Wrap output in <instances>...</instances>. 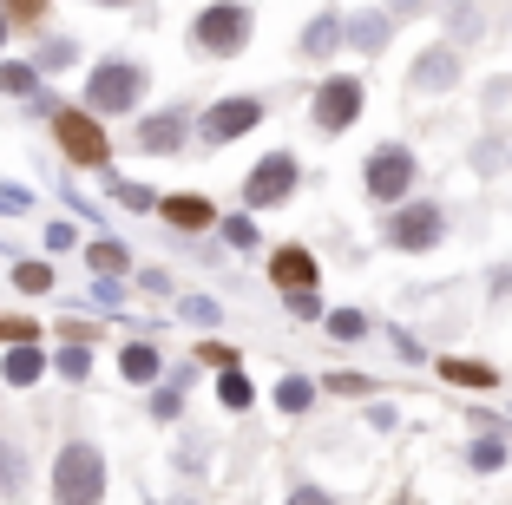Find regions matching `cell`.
Masks as SVG:
<instances>
[{
  "instance_id": "obj_1",
  "label": "cell",
  "mask_w": 512,
  "mask_h": 505,
  "mask_svg": "<svg viewBox=\"0 0 512 505\" xmlns=\"http://www.w3.org/2000/svg\"><path fill=\"white\" fill-rule=\"evenodd\" d=\"M106 499V453L92 440H66L53 453V505H99Z\"/></svg>"
},
{
  "instance_id": "obj_2",
  "label": "cell",
  "mask_w": 512,
  "mask_h": 505,
  "mask_svg": "<svg viewBox=\"0 0 512 505\" xmlns=\"http://www.w3.org/2000/svg\"><path fill=\"white\" fill-rule=\"evenodd\" d=\"M53 145H60L66 164H79V171H106V158H112L106 125L92 119L86 105H60V112H53Z\"/></svg>"
},
{
  "instance_id": "obj_3",
  "label": "cell",
  "mask_w": 512,
  "mask_h": 505,
  "mask_svg": "<svg viewBox=\"0 0 512 505\" xmlns=\"http://www.w3.org/2000/svg\"><path fill=\"white\" fill-rule=\"evenodd\" d=\"M145 99V66L132 60H99L86 79V112L92 119H112V112H132Z\"/></svg>"
},
{
  "instance_id": "obj_4",
  "label": "cell",
  "mask_w": 512,
  "mask_h": 505,
  "mask_svg": "<svg viewBox=\"0 0 512 505\" xmlns=\"http://www.w3.org/2000/svg\"><path fill=\"white\" fill-rule=\"evenodd\" d=\"M191 40L204 46V53H217V60L243 53V46H250V7H237V0L204 7V14H197V27H191Z\"/></svg>"
},
{
  "instance_id": "obj_5",
  "label": "cell",
  "mask_w": 512,
  "mask_h": 505,
  "mask_svg": "<svg viewBox=\"0 0 512 505\" xmlns=\"http://www.w3.org/2000/svg\"><path fill=\"white\" fill-rule=\"evenodd\" d=\"M296 178H302L296 158H289V151H270V158L250 171V184H243V204H250V210H276V204H289Z\"/></svg>"
},
{
  "instance_id": "obj_6",
  "label": "cell",
  "mask_w": 512,
  "mask_h": 505,
  "mask_svg": "<svg viewBox=\"0 0 512 505\" xmlns=\"http://www.w3.org/2000/svg\"><path fill=\"white\" fill-rule=\"evenodd\" d=\"M407 184H414V151L381 145L375 158H368V197H375V204H401Z\"/></svg>"
},
{
  "instance_id": "obj_7",
  "label": "cell",
  "mask_w": 512,
  "mask_h": 505,
  "mask_svg": "<svg viewBox=\"0 0 512 505\" xmlns=\"http://www.w3.org/2000/svg\"><path fill=\"white\" fill-rule=\"evenodd\" d=\"M440 230H447V217H440V204H401L388 223V243L394 250H434Z\"/></svg>"
},
{
  "instance_id": "obj_8",
  "label": "cell",
  "mask_w": 512,
  "mask_h": 505,
  "mask_svg": "<svg viewBox=\"0 0 512 505\" xmlns=\"http://www.w3.org/2000/svg\"><path fill=\"white\" fill-rule=\"evenodd\" d=\"M355 119H362V79H322L316 125H322V132H348Z\"/></svg>"
},
{
  "instance_id": "obj_9",
  "label": "cell",
  "mask_w": 512,
  "mask_h": 505,
  "mask_svg": "<svg viewBox=\"0 0 512 505\" xmlns=\"http://www.w3.org/2000/svg\"><path fill=\"white\" fill-rule=\"evenodd\" d=\"M256 119H263V105H256V99H217L197 132H204V145H230V138H243Z\"/></svg>"
},
{
  "instance_id": "obj_10",
  "label": "cell",
  "mask_w": 512,
  "mask_h": 505,
  "mask_svg": "<svg viewBox=\"0 0 512 505\" xmlns=\"http://www.w3.org/2000/svg\"><path fill=\"white\" fill-rule=\"evenodd\" d=\"M184 112H151V119H138V151H151V158H171V151H184Z\"/></svg>"
},
{
  "instance_id": "obj_11",
  "label": "cell",
  "mask_w": 512,
  "mask_h": 505,
  "mask_svg": "<svg viewBox=\"0 0 512 505\" xmlns=\"http://www.w3.org/2000/svg\"><path fill=\"white\" fill-rule=\"evenodd\" d=\"M453 79H460V53L453 46H427L414 60V92H447Z\"/></svg>"
},
{
  "instance_id": "obj_12",
  "label": "cell",
  "mask_w": 512,
  "mask_h": 505,
  "mask_svg": "<svg viewBox=\"0 0 512 505\" xmlns=\"http://www.w3.org/2000/svg\"><path fill=\"white\" fill-rule=\"evenodd\" d=\"M158 217L171 223V230H211V197H197V191H178V197H158Z\"/></svg>"
},
{
  "instance_id": "obj_13",
  "label": "cell",
  "mask_w": 512,
  "mask_h": 505,
  "mask_svg": "<svg viewBox=\"0 0 512 505\" xmlns=\"http://www.w3.org/2000/svg\"><path fill=\"white\" fill-rule=\"evenodd\" d=\"M46 374V355H40V342H14L7 355H0V381L7 387H33Z\"/></svg>"
},
{
  "instance_id": "obj_14",
  "label": "cell",
  "mask_w": 512,
  "mask_h": 505,
  "mask_svg": "<svg viewBox=\"0 0 512 505\" xmlns=\"http://www.w3.org/2000/svg\"><path fill=\"white\" fill-rule=\"evenodd\" d=\"M119 374H125L132 387H158V374H165V355H158L151 342H125V348H119Z\"/></svg>"
},
{
  "instance_id": "obj_15",
  "label": "cell",
  "mask_w": 512,
  "mask_h": 505,
  "mask_svg": "<svg viewBox=\"0 0 512 505\" xmlns=\"http://www.w3.org/2000/svg\"><path fill=\"white\" fill-rule=\"evenodd\" d=\"M270 276H276V289H316V263H309V250H276Z\"/></svg>"
},
{
  "instance_id": "obj_16",
  "label": "cell",
  "mask_w": 512,
  "mask_h": 505,
  "mask_svg": "<svg viewBox=\"0 0 512 505\" xmlns=\"http://www.w3.org/2000/svg\"><path fill=\"white\" fill-rule=\"evenodd\" d=\"M342 40L362 46V53H381V46H388V14H348L342 20Z\"/></svg>"
},
{
  "instance_id": "obj_17",
  "label": "cell",
  "mask_w": 512,
  "mask_h": 505,
  "mask_svg": "<svg viewBox=\"0 0 512 505\" xmlns=\"http://www.w3.org/2000/svg\"><path fill=\"white\" fill-rule=\"evenodd\" d=\"M335 46H342V14H316L302 27V53H309V60H329Z\"/></svg>"
},
{
  "instance_id": "obj_18",
  "label": "cell",
  "mask_w": 512,
  "mask_h": 505,
  "mask_svg": "<svg viewBox=\"0 0 512 505\" xmlns=\"http://www.w3.org/2000/svg\"><path fill=\"white\" fill-rule=\"evenodd\" d=\"M0 92L7 99H40V73L27 60H0Z\"/></svg>"
},
{
  "instance_id": "obj_19",
  "label": "cell",
  "mask_w": 512,
  "mask_h": 505,
  "mask_svg": "<svg viewBox=\"0 0 512 505\" xmlns=\"http://www.w3.org/2000/svg\"><path fill=\"white\" fill-rule=\"evenodd\" d=\"M86 263L99 269V276H119V269L132 263V250H125L119 237H99V243H92V250H86Z\"/></svg>"
},
{
  "instance_id": "obj_20",
  "label": "cell",
  "mask_w": 512,
  "mask_h": 505,
  "mask_svg": "<svg viewBox=\"0 0 512 505\" xmlns=\"http://www.w3.org/2000/svg\"><path fill=\"white\" fill-rule=\"evenodd\" d=\"M440 374H447V381H460V387H493L499 381L486 361H440Z\"/></svg>"
},
{
  "instance_id": "obj_21",
  "label": "cell",
  "mask_w": 512,
  "mask_h": 505,
  "mask_svg": "<svg viewBox=\"0 0 512 505\" xmlns=\"http://www.w3.org/2000/svg\"><path fill=\"white\" fill-rule=\"evenodd\" d=\"M14 289L20 296H46L53 289V263H14Z\"/></svg>"
},
{
  "instance_id": "obj_22",
  "label": "cell",
  "mask_w": 512,
  "mask_h": 505,
  "mask_svg": "<svg viewBox=\"0 0 512 505\" xmlns=\"http://www.w3.org/2000/svg\"><path fill=\"white\" fill-rule=\"evenodd\" d=\"M217 401H224V407H230V414H243V407H250V401H256V394H250V381H243V374H237V368H224V381H217Z\"/></svg>"
},
{
  "instance_id": "obj_23",
  "label": "cell",
  "mask_w": 512,
  "mask_h": 505,
  "mask_svg": "<svg viewBox=\"0 0 512 505\" xmlns=\"http://www.w3.org/2000/svg\"><path fill=\"white\" fill-rule=\"evenodd\" d=\"M46 361H53V368H60V374H66V381H86V374H92V355H86V342H73V348H60V355H46Z\"/></svg>"
},
{
  "instance_id": "obj_24",
  "label": "cell",
  "mask_w": 512,
  "mask_h": 505,
  "mask_svg": "<svg viewBox=\"0 0 512 505\" xmlns=\"http://www.w3.org/2000/svg\"><path fill=\"white\" fill-rule=\"evenodd\" d=\"M20 492V446L0 440V499H14Z\"/></svg>"
},
{
  "instance_id": "obj_25",
  "label": "cell",
  "mask_w": 512,
  "mask_h": 505,
  "mask_svg": "<svg viewBox=\"0 0 512 505\" xmlns=\"http://www.w3.org/2000/svg\"><path fill=\"white\" fill-rule=\"evenodd\" d=\"M309 401H316V387H309V381H283V387H276V407H283V414H302Z\"/></svg>"
},
{
  "instance_id": "obj_26",
  "label": "cell",
  "mask_w": 512,
  "mask_h": 505,
  "mask_svg": "<svg viewBox=\"0 0 512 505\" xmlns=\"http://www.w3.org/2000/svg\"><path fill=\"white\" fill-rule=\"evenodd\" d=\"M112 197H119L125 210H158V197H151L145 184H125V178H112Z\"/></svg>"
},
{
  "instance_id": "obj_27",
  "label": "cell",
  "mask_w": 512,
  "mask_h": 505,
  "mask_svg": "<svg viewBox=\"0 0 512 505\" xmlns=\"http://www.w3.org/2000/svg\"><path fill=\"white\" fill-rule=\"evenodd\" d=\"M60 66H73V46H66V40L40 46V60H33V73H60Z\"/></svg>"
},
{
  "instance_id": "obj_28",
  "label": "cell",
  "mask_w": 512,
  "mask_h": 505,
  "mask_svg": "<svg viewBox=\"0 0 512 505\" xmlns=\"http://www.w3.org/2000/svg\"><path fill=\"white\" fill-rule=\"evenodd\" d=\"M33 335H40V328L27 322V315H0V342L14 348V342H33Z\"/></svg>"
},
{
  "instance_id": "obj_29",
  "label": "cell",
  "mask_w": 512,
  "mask_h": 505,
  "mask_svg": "<svg viewBox=\"0 0 512 505\" xmlns=\"http://www.w3.org/2000/svg\"><path fill=\"white\" fill-rule=\"evenodd\" d=\"M33 27V20H46V0H7V27Z\"/></svg>"
},
{
  "instance_id": "obj_30",
  "label": "cell",
  "mask_w": 512,
  "mask_h": 505,
  "mask_svg": "<svg viewBox=\"0 0 512 505\" xmlns=\"http://www.w3.org/2000/svg\"><path fill=\"white\" fill-rule=\"evenodd\" d=\"M473 466H480V473L506 466V440H480V446H473Z\"/></svg>"
},
{
  "instance_id": "obj_31",
  "label": "cell",
  "mask_w": 512,
  "mask_h": 505,
  "mask_svg": "<svg viewBox=\"0 0 512 505\" xmlns=\"http://www.w3.org/2000/svg\"><path fill=\"white\" fill-rule=\"evenodd\" d=\"M184 315H191L197 328H217V315H224V309H217L211 296H191V302H184Z\"/></svg>"
},
{
  "instance_id": "obj_32",
  "label": "cell",
  "mask_w": 512,
  "mask_h": 505,
  "mask_svg": "<svg viewBox=\"0 0 512 505\" xmlns=\"http://www.w3.org/2000/svg\"><path fill=\"white\" fill-rule=\"evenodd\" d=\"M151 414H158V420H178V381L151 394Z\"/></svg>"
},
{
  "instance_id": "obj_33",
  "label": "cell",
  "mask_w": 512,
  "mask_h": 505,
  "mask_svg": "<svg viewBox=\"0 0 512 505\" xmlns=\"http://www.w3.org/2000/svg\"><path fill=\"white\" fill-rule=\"evenodd\" d=\"M27 204H33V197L20 191V184H0V217H20Z\"/></svg>"
},
{
  "instance_id": "obj_34",
  "label": "cell",
  "mask_w": 512,
  "mask_h": 505,
  "mask_svg": "<svg viewBox=\"0 0 512 505\" xmlns=\"http://www.w3.org/2000/svg\"><path fill=\"white\" fill-rule=\"evenodd\" d=\"M197 361H211V368H237V355H230L224 342H204V348H197Z\"/></svg>"
},
{
  "instance_id": "obj_35",
  "label": "cell",
  "mask_w": 512,
  "mask_h": 505,
  "mask_svg": "<svg viewBox=\"0 0 512 505\" xmlns=\"http://www.w3.org/2000/svg\"><path fill=\"white\" fill-rule=\"evenodd\" d=\"M289 309H296V315H302V322H309V315H316V309H322V302H316V289H289Z\"/></svg>"
},
{
  "instance_id": "obj_36",
  "label": "cell",
  "mask_w": 512,
  "mask_h": 505,
  "mask_svg": "<svg viewBox=\"0 0 512 505\" xmlns=\"http://www.w3.org/2000/svg\"><path fill=\"white\" fill-rule=\"evenodd\" d=\"M224 237H230V243H256V223H250V217H230Z\"/></svg>"
},
{
  "instance_id": "obj_37",
  "label": "cell",
  "mask_w": 512,
  "mask_h": 505,
  "mask_svg": "<svg viewBox=\"0 0 512 505\" xmlns=\"http://www.w3.org/2000/svg\"><path fill=\"white\" fill-rule=\"evenodd\" d=\"M289 505H335V499L322 486H296V492H289Z\"/></svg>"
},
{
  "instance_id": "obj_38",
  "label": "cell",
  "mask_w": 512,
  "mask_h": 505,
  "mask_svg": "<svg viewBox=\"0 0 512 505\" xmlns=\"http://www.w3.org/2000/svg\"><path fill=\"white\" fill-rule=\"evenodd\" d=\"M73 243V223H46V250H66Z\"/></svg>"
},
{
  "instance_id": "obj_39",
  "label": "cell",
  "mask_w": 512,
  "mask_h": 505,
  "mask_svg": "<svg viewBox=\"0 0 512 505\" xmlns=\"http://www.w3.org/2000/svg\"><path fill=\"white\" fill-rule=\"evenodd\" d=\"M329 328H335V335H342V342H355V335H362V315H335Z\"/></svg>"
},
{
  "instance_id": "obj_40",
  "label": "cell",
  "mask_w": 512,
  "mask_h": 505,
  "mask_svg": "<svg viewBox=\"0 0 512 505\" xmlns=\"http://www.w3.org/2000/svg\"><path fill=\"white\" fill-rule=\"evenodd\" d=\"M0 46H7V14H0Z\"/></svg>"
},
{
  "instance_id": "obj_41",
  "label": "cell",
  "mask_w": 512,
  "mask_h": 505,
  "mask_svg": "<svg viewBox=\"0 0 512 505\" xmlns=\"http://www.w3.org/2000/svg\"><path fill=\"white\" fill-rule=\"evenodd\" d=\"M99 7H125V0H99Z\"/></svg>"
}]
</instances>
